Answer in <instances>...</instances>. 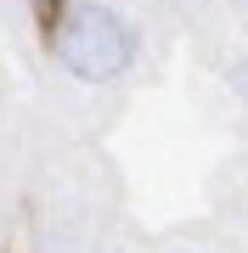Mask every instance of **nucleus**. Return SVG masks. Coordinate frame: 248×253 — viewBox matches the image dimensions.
I'll use <instances>...</instances> for the list:
<instances>
[{
  "instance_id": "1",
  "label": "nucleus",
  "mask_w": 248,
  "mask_h": 253,
  "mask_svg": "<svg viewBox=\"0 0 248 253\" xmlns=\"http://www.w3.org/2000/svg\"><path fill=\"white\" fill-rule=\"evenodd\" d=\"M141 56V28L113 0H68L51 23V62L79 84H119Z\"/></svg>"
},
{
  "instance_id": "2",
  "label": "nucleus",
  "mask_w": 248,
  "mask_h": 253,
  "mask_svg": "<svg viewBox=\"0 0 248 253\" xmlns=\"http://www.w3.org/2000/svg\"><path fill=\"white\" fill-rule=\"evenodd\" d=\"M226 84H231V96H237V101H243V107H248V51H243V56H237V62H231V68H226Z\"/></svg>"
},
{
  "instance_id": "3",
  "label": "nucleus",
  "mask_w": 248,
  "mask_h": 253,
  "mask_svg": "<svg viewBox=\"0 0 248 253\" xmlns=\"http://www.w3.org/2000/svg\"><path fill=\"white\" fill-rule=\"evenodd\" d=\"M74 253H119V248H74Z\"/></svg>"
},
{
  "instance_id": "4",
  "label": "nucleus",
  "mask_w": 248,
  "mask_h": 253,
  "mask_svg": "<svg viewBox=\"0 0 248 253\" xmlns=\"http://www.w3.org/2000/svg\"><path fill=\"white\" fill-rule=\"evenodd\" d=\"M181 253H198V248H181Z\"/></svg>"
}]
</instances>
